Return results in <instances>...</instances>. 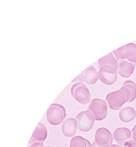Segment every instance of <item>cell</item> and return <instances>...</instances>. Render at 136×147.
<instances>
[{"label":"cell","instance_id":"obj_16","mask_svg":"<svg viewBox=\"0 0 136 147\" xmlns=\"http://www.w3.org/2000/svg\"><path fill=\"white\" fill-rule=\"evenodd\" d=\"M70 147H92L91 143L82 136L73 137L70 143Z\"/></svg>","mask_w":136,"mask_h":147},{"label":"cell","instance_id":"obj_21","mask_svg":"<svg viewBox=\"0 0 136 147\" xmlns=\"http://www.w3.org/2000/svg\"><path fill=\"white\" fill-rule=\"evenodd\" d=\"M92 147H100L95 142V141L93 142V144H92Z\"/></svg>","mask_w":136,"mask_h":147},{"label":"cell","instance_id":"obj_7","mask_svg":"<svg viewBox=\"0 0 136 147\" xmlns=\"http://www.w3.org/2000/svg\"><path fill=\"white\" fill-rule=\"evenodd\" d=\"M99 75L96 69L90 65L77 76L72 82L79 81L82 83H86L89 85H93L99 80Z\"/></svg>","mask_w":136,"mask_h":147},{"label":"cell","instance_id":"obj_13","mask_svg":"<svg viewBox=\"0 0 136 147\" xmlns=\"http://www.w3.org/2000/svg\"><path fill=\"white\" fill-rule=\"evenodd\" d=\"M136 63L131 62L127 60H121L119 63L118 73L123 78H129L135 70Z\"/></svg>","mask_w":136,"mask_h":147},{"label":"cell","instance_id":"obj_23","mask_svg":"<svg viewBox=\"0 0 136 147\" xmlns=\"http://www.w3.org/2000/svg\"><path fill=\"white\" fill-rule=\"evenodd\" d=\"M46 147H50V146H46Z\"/></svg>","mask_w":136,"mask_h":147},{"label":"cell","instance_id":"obj_11","mask_svg":"<svg viewBox=\"0 0 136 147\" xmlns=\"http://www.w3.org/2000/svg\"><path fill=\"white\" fill-rule=\"evenodd\" d=\"M78 129L77 122L73 117L67 119L61 125V131L64 136L67 138L74 136Z\"/></svg>","mask_w":136,"mask_h":147},{"label":"cell","instance_id":"obj_14","mask_svg":"<svg viewBox=\"0 0 136 147\" xmlns=\"http://www.w3.org/2000/svg\"><path fill=\"white\" fill-rule=\"evenodd\" d=\"M136 117V110L131 107H124L119 113V118L123 123H129L133 120Z\"/></svg>","mask_w":136,"mask_h":147},{"label":"cell","instance_id":"obj_22","mask_svg":"<svg viewBox=\"0 0 136 147\" xmlns=\"http://www.w3.org/2000/svg\"><path fill=\"white\" fill-rule=\"evenodd\" d=\"M110 147H121L119 145H117V144H112V145L110 146Z\"/></svg>","mask_w":136,"mask_h":147},{"label":"cell","instance_id":"obj_12","mask_svg":"<svg viewBox=\"0 0 136 147\" xmlns=\"http://www.w3.org/2000/svg\"><path fill=\"white\" fill-rule=\"evenodd\" d=\"M113 136L117 143L123 147L125 143L131 138L132 132L126 127L118 128L114 131Z\"/></svg>","mask_w":136,"mask_h":147},{"label":"cell","instance_id":"obj_8","mask_svg":"<svg viewBox=\"0 0 136 147\" xmlns=\"http://www.w3.org/2000/svg\"><path fill=\"white\" fill-rule=\"evenodd\" d=\"M95 142L100 147H110L113 141L112 133L107 128L97 129L95 135Z\"/></svg>","mask_w":136,"mask_h":147},{"label":"cell","instance_id":"obj_15","mask_svg":"<svg viewBox=\"0 0 136 147\" xmlns=\"http://www.w3.org/2000/svg\"><path fill=\"white\" fill-rule=\"evenodd\" d=\"M98 63L99 67L103 65H110L115 68L117 70L119 68L118 60L113 52H110L99 59Z\"/></svg>","mask_w":136,"mask_h":147},{"label":"cell","instance_id":"obj_19","mask_svg":"<svg viewBox=\"0 0 136 147\" xmlns=\"http://www.w3.org/2000/svg\"><path fill=\"white\" fill-rule=\"evenodd\" d=\"M132 134L133 140L136 142V124L133 126L132 129Z\"/></svg>","mask_w":136,"mask_h":147},{"label":"cell","instance_id":"obj_6","mask_svg":"<svg viewBox=\"0 0 136 147\" xmlns=\"http://www.w3.org/2000/svg\"><path fill=\"white\" fill-rule=\"evenodd\" d=\"M99 80L107 85L114 84L118 78V70L113 66L103 65L99 67Z\"/></svg>","mask_w":136,"mask_h":147},{"label":"cell","instance_id":"obj_5","mask_svg":"<svg viewBox=\"0 0 136 147\" xmlns=\"http://www.w3.org/2000/svg\"><path fill=\"white\" fill-rule=\"evenodd\" d=\"M75 118L77 122L78 129L84 132H88L92 129L95 120L92 113L88 110L79 113Z\"/></svg>","mask_w":136,"mask_h":147},{"label":"cell","instance_id":"obj_18","mask_svg":"<svg viewBox=\"0 0 136 147\" xmlns=\"http://www.w3.org/2000/svg\"><path fill=\"white\" fill-rule=\"evenodd\" d=\"M124 147H136V142L134 140H129L125 143Z\"/></svg>","mask_w":136,"mask_h":147},{"label":"cell","instance_id":"obj_2","mask_svg":"<svg viewBox=\"0 0 136 147\" xmlns=\"http://www.w3.org/2000/svg\"><path fill=\"white\" fill-rule=\"evenodd\" d=\"M67 116L65 108L58 103L52 104L48 108L46 117L48 122L51 125L57 126L63 123Z\"/></svg>","mask_w":136,"mask_h":147},{"label":"cell","instance_id":"obj_3","mask_svg":"<svg viewBox=\"0 0 136 147\" xmlns=\"http://www.w3.org/2000/svg\"><path fill=\"white\" fill-rule=\"evenodd\" d=\"M71 93L73 98L81 105H87L91 101L90 92L87 86L82 82L73 84L71 88Z\"/></svg>","mask_w":136,"mask_h":147},{"label":"cell","instance_id":"obj_17","mask_svg":"<svg viewBox=\"0 0 136 147\" xmlns=\"http://www.w3.org/2000/svg\"><path fill=\"white\" fill-rule=\"evenodd\" d=\"M123 86L127 87L130 90L131 97L129 102H132L136 99V83L131 80H127L124 82Z\"/></svg>","mask_w":136,"mask_h":147},{"label":"cell","instance_id":"obj_9","mask_svg":"<svg viewBox=\"0 0 136 147\" xmlns=\"http://www.w3.org/2000/svg\"><path fill=\"white\" fill-rule=\"evenodd\" d=\"M115 57L119 60H128L136 55V44L130 43L121 46L113 51Z\"/></svg>","mask_w":136,"mask_h":147},{"label":"cell","instance_id":"obj_1","mask_svg":"<svg viewBox=\"0 0 136 147\" xmlns=\"http://www.w3.org/2000/svg\"><path fill=\"white\" fill-rule=\"evenodd\" d=\"M131 93L127 87L122 86L119 89L111 92L107 94L106 101L111 110H120L122 106L127 102H129Z\"/></svg>","mask_w":136,"mask_h":147},{"label":"cell","instance_id":"obj_20","mask_svg":"<svg viewBox=\"0 0 136 147\" xmlns=\"http://www.w3.org/2000/svg\"><path fill=\"white\" fill-rule=\"evenodd\" d=\"M29 147H46L44 146L43 143H35L31 144V146Z\"/></svg>","mask_w":136,"mask_h":147},{"label":"cell","instance_id":"obj_4","mask_svg":"<svg viewBox=\"0 0 136 147\" xmlns=\"http://www.w3.org/2000/svg\"><path fill=\"white\" fill-rule=\"evenodd\" d=\"M88 110L92 113L95 120L102 121L107 117V105L104 100L95 98L91 101Z\"/></svg>","mask_w":136,"mask_h":147},{"label":"cell","instance_id":"obj_10","mask_svg":"<svg viewBox=\"0 0 136 147\" xmlns=\"http://www.w3.org/2000/svg\"><path fill=\"white\" fill-rule=\"evenodd\" d=\"M48 131L47 127L42 123H39L35 129L30 140L29 142L30 144L35 143H43L47 139Z\"/></svg>","mask_w":136,"mask_h":147}]
</instances>
